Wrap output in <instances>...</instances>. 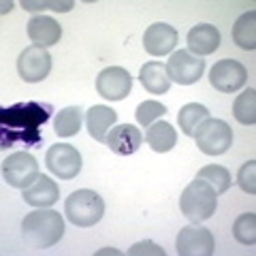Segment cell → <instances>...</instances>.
I'll return each mask as SVG.
<instances>
[{"label": "cell", "instance_id": "6da1fadb", "mask_svg": "<svg viewBox=\"0 0 256 256\" xmlns=\"http://www.w3.org/2000/svg\"><path fill=\"white\" fill-rule=\"evenodd\" d=\"M52 118V105L36 100H22L0 109V148H13L15 143L26 148H41V128Z\"/></svg>", "mask_w": 256, "mask_h": 256}, {"label": "cell", "instance_id": "7a4b0ae2", "mask_svg": "<svg viewBox=\"0 0 256 256\" xmlns=\"http://www.w3.org/2000/svg\"><path fill=\"white\" fill-rule=\"evenodd\" d=\"M64 235V218L60 212L47 210V207H36L34 212L26 214L22 220V237L34 250H45V248L56 246Z\"/></svg>", "mask_w": 256, "mask_h": 256}, {"label": "cell", "instance_id": "3957f363", "mask_svg": "<svg viewBox=\"0 0 256 256\" xmlns=\"http://www.w3.org/2000/svg\"><path fill=\"white\" fill-rule=\"evenodd\" d=\"M180 210L192 224L205 222L218 210V194L203 180H192L180 196Z\"/></svg>", "mask_w": 256, "mask_h": 256}, {"label": "cell", "instance_id": "277c9868", "mask_svg": "<svg viewBox=\"0 0 256 256\" xmlns=\"http://www.w3.org/2000/svg\"><path fill=\"white\" fill-rule=\"evenodd\" d=\"M64 214H66L68 222H73L75 226L88 228L98 224L100 218L105 216V201L94 190H75L70 192V196L64 203Z\"/></svg>", "mask_w": 256, "mask_h": 256}, {"label": "cell", "instance_id": "5b68a950", "mask_svg": "<svg viewBox=\"0 0 256 256\" xmlns=\"http://www.w3.org/2000/svg\"><path fill=\"white\" fill-rule=\"evenodd\" d=\"M196 148L207 156H220L233 146V130L230 126L218 118H207L194 130Z\"/></svg>", "mask_w": 256, "mask_h": 256}, {"label": "cell", "instance_id": "8992f818", "mask_svg": "<svg viewBox=\"0 0 256 256\" xmlns=\"http://www.w3.org/2000/svg\"><path fill=\"white\" fill-rule=\"evenodd\" d=\"M38 162L28 152H15L2 162V180L11 188L26 190L38 180Z\"/></svg>", "mask_w": 256, "mask_h": 256}, {"label": "cell", "instance_id": "52a82bcc", "mask_svg": "<svg viewBox=\"0 0 256 256\" xmlns=\"http://www.w3.org/2000/svg\"><path fill=\"white\" fill-rule=\"evenodd\" d=\"M164 66H166V75H169L171 82L180 86H192L203 77L205 60L190 54L188 50H180L171 54V58Z\"/></svg>", "mask_w": 256, "mask_h": 256}, {"label": "cell", "instance_id": "ba28073f", "mask_svg": "<svg viewBox=\"0 0 256 256\" xmlns=\"http://www.w3.org/2000/svg\"><path fill=\"white\" fill-rule=\"evenodd\" d=\"M175 250L180 256H212L216 252V242L210 228L188 224L178 233Z\"/></svg>", "mask_w": 256, "mask_h": 256}, {"label": "cell", "instance_id": "9c48e42d", "mask_svg": "<svg viewBox=\"0 0 256 256\" xmlns=\"http://www.w3.org/2000/svg\"><path fill=\"white\" fill-rule=\"evenodd\" d=\"M248 82V70L242 62H237L233 58H224L218 60L210 70V84L218 92L224 94H233L237 90H242Z\"/></svg>", "mask_w": 256, "mask_h": 256}, {"label": "cell", "instance_id": "30bf717a", "mask_svg": "<svg viewBox=\"0 0 256 256\" xmlns=\"http://www.w3.org/2000/svg\"><path fill=\"white\" fill-rule=\"evenodd\" d=\"M45 164L56 178L75 180L82 171V154L77 152V148L68 146V143H58V146H52L47 150Z\"/></svg>", "mask_w": 256, "mask_h": 256}, {"label": "cell", "instance_id": "8fae6325", "mask_svg": "<svg viewBox=\"0 0 256 256\" xmlns=\"http://www.w3.org/2000/svg\"><path fill=\"white\" fill-rule=\"evenodd\" d=\"M50 70H52V56L45 47L30 45L20 54L18 73L24 82H28V84L43 82V79L50 75Z\"/></svg>", "mask_w": 256, "mask_h": 256}, {"label": "cell", "instance_id": "7c38bea8", "mask_svg": "<svg viewBox=\"0 0 256 256\" xmlns=\"http://www.w3.org/2000/svg\"><path fill=\"white\" fill-rule=\"evenodd\" d=\"M132 90V77L122 66H109L96 77V92L107 100H122Z\"/></svg>", "mask_w": 256, "mask_h": 256}, {"label": "cell", "instance_id": "4fadbf2b", "mask_svg": "<svg viewBox=\"0 0 256 256\" xmlns=\"http://www.w3.org/2000/svg\"><path fill=\"white\" fill-rule=\"evenodd\" d=\"M178 30L173 26L164 22H158V24H152V26L146 30V34H143V47H146V52L150 56H166L175 50V45H178Z\"/></svg>", "mask_w": 256, "mask_h": 256}, {"label": "cell", "instance_id": "5bb4252c", "mask_svg": "<svg viewBox=\"0 0 256 256\" xmlns=\"http://www.w3.org/2000/svg\"><path fill=\"white\" fill-rule=\"evenodd\" d=\"M105 143H107V148L114 152V154L130 156L141 148L143 134H141L139 128L132 126V124H118V126H114L109 130Z\"/></svg>", "mask_w": 256, "mask_h": 256}, {"label": "cell", "instance_id": "9a60e30c", "mask_svg": "<svg viewBox=\"0 0 256 256\" xmlns=\"http://www.w3.org/2000/svg\"><path fill=\"white\" fill-rule=\"evenodd\" d=\"M188 52L203 58L210 56L220 47V30L212 26V24H196L188 30Z\"/></svg>", "mask_w": 256, "mask_h": 256}, {"label": "cell", "instance_id": "2e32d148", "mask_svg": "<svg viewBox=\"0 0 256 256\" xmlns=\"http://www.w3.org/2000/svg\"><path fill=\"white\" fill-rule=\"evenodd\" d=\"M28 36L32 45H38L47 50V47L60 43L62 26L54 18H50V15H34L28 22Z\"/></svg>", "mask_w": 256, "mask_h": 256}, {"label": "cell", "instance_id": "e0dca14e", "mask_svg": "<svg viewBox=\"0 0 256 256\" xmlns=\"http://www.w3.org/2000/svg\"><path fill=\"white\" fill-rule=\"evenodd\" d=\"M116 122H118V114L107 105H94V107L88 109V114H86L88 132H90L92 139L100 141V143H105L107 134H109L111 128L116 126Z\"/></svg>", "mask_w": 256, "mask_h": 256}, {"label": "cell", "instance_id": "ac0fdd59", "mask_svg": "<svg viewBox=\"0 0 256 256\" xmlns=\"http://www.w3.org/2000/svg\"><path fill=\"white\" fill-rule=\"evenodd\" d=\"M24 201L32 207H52L60 198V188L47 175H38V180L30 188L24 190Z\"/></svg>", "mask_w": 256, "mask_h": 256}, {"label": "cell", "instance_id": "d6986e66", "mask_svg": "<svg viewBox=\"0 0 256 256\" xmlns=\"http://www.w3.org/2000/svg\"><path fill=\"white\" fill-rule=\"evenodd\" d=\"M139 82L150 94H166L171 88V79L166 75V66L158 60L143 64L139 70Z\"/></svg>", "mask_w": 256, "mask_h": 256}, {"label": "cell", "instance_id": "ffe728a7", "mask_svg": "<svg viewBox=\"0 0 256 256\" xmlns=\"http://www.w3.org/2000/svg\"><path fill=\"white\" fill-rule=\"evenodd\" d=\"M146 141L154 152L164 154V152H171L175 148V143H178V132H175V128L169 122H154L152 126H148Z\"/></svg>", "mask_w": 256, "mask_h": 256}, {"label": "cell", "instance_id": "44dd1931", "mask_svg": "<svg viewBox=\"0 0 256 256\" xmlns=\"http://www.w3.org/2000/svg\"><path fill=\"white\" fill-rule=\"evenodd\" d=\"M233 43L246 52L256 50V11H248L235 22Z\"/></svg>", "mask_w": 256, "mask_h": 256}, {"label": "cell", "instance_id": "7402d4cb", "mask_svg": "<svg viewBox=\"0 0 256 256\" xmlns=\"http://www.w3.org/2000/svg\"><path fill=\"white\" fill-rule=\"evenodd\" d=\"M210 116V111L207 107L198 105V102H188V105H184L178 114V124L182 128V132L186 134V137H194V130L198 126H201Z\"/></svg>", "mask_w": 256, "mask_h": 256}, {"label": "cell", "instance_id": "603a6c76", "mask_svg": "<svg viewBox=\"0 0 256 256\" xmlns=\"http://www.w3.org/2000/svg\"><path fill=\"white\" fill-rule=\"evenodd\" d=\"M82 122H84V111L82 107H66L62 109L54 120V130L58 137H75L82 130Z\"/></svg>", "mask_w": 256, "mask_h": 256}, {"label": "cell", "instance_id": "cb8c5ba5", "mask_svg": "<svg viewBox=\"0 0 256 256\" xmlns=\"http://www.w3.org/2000/svg\"><path fill=\"white\" fill-rule=\"evenodd\" d=\"M233 116L239 124L252 126L256 122V90L248 88L246 92H242L233 102Z\"/></svg>", "mask_w": 256, "mask_h": 256}, {"label": "cell", "instance_id": "d4e9b609", "mask_svg": "<svg viewBox=\"0 0 256 256\" xmlns=\"http://www.w3.org/2000/svg\"><path fill=\"white\" fill-rule=\"evenodd\" d=\"M196 180L207 182L216 190V194H224V192L230 188V182H233V180H230L228 169H224V166H220V164H207V166H203V169L196 173Z\"/></svg>", "mask_w": 256, "mask_h": 256}, {"label": "cell", "instance_id": "484cf974", "mask_svg": "<svg viewBox=\"0 0 256 256\" xmlns=\"http://www.w3.org/2000/svg\"><path fill=\"white\" fill-rule=\"evenodd\" d=\"M233 237L244 246L256 244V216H254V212L242 214L233 222Z\"/></svg>", "mask_w": 256, "mask_h": 256}, {"label": "cell", "instance_id": "4316f807", "mask_svg": "<svg viewBox=\"0 0 256 256\" xmlns=\"http://www.w3.org/2000/svg\"><path fill=\"white\" fill-rule=\"evenodd\" d=\"M164 114H166V107L160 100H143L137 107V111H134V118H137V122L141 126L148 128V126L154 124L158 118H162Z\"/></svg>", "mask_w": 256, "mask_h": 256}, {"label": "cell", "instance_id": "83f0119b", "mask_svg": "<svg viewBox=\"0 0 256 256\" xmlns=\"http://www.w3.org/2000/svg\"><path fill=\"white\" fill-rule=\"evenodd\" d=\"M237 184L248 194H254L256 192V162L254 160H248V162L242 164V169L237 173Z\"/></svg>", "mask_w": 256, "mask_h": 256}, {"label": "cell", "instance_id": "f1b7e54d", "mask_svg": "<svg viewBox=\"0 0 256 256\" xmlns=\"http://www.w3.org/2000/svg\"><path fill=\"white\" fill-rule=\"evenodd\" d=\"M22 6H24V11H28V13H38V11H47V9L58 11V13H66V11L73 9L75 2H70V0H66V2H60V0H56V2H34V0H24Z\"/></svg>", "mask_w": 256, "mask_h": 256}, {"label": "cell", "instance_id": "f546056e", "mask_svg": "<svg viewBox=\"0 0 256 256\" xmlns=\"http://www.w3.org/2000/svg\"><path fill=\"white\" fill-rule=\"evenodd\" d=\"M128 254L132 256H139V254H158V256H164V250L162 248H158L154 242H141V244H134Z\"/></svg>", "mask_w": 256, "mask_h": 256}]
</instances>
